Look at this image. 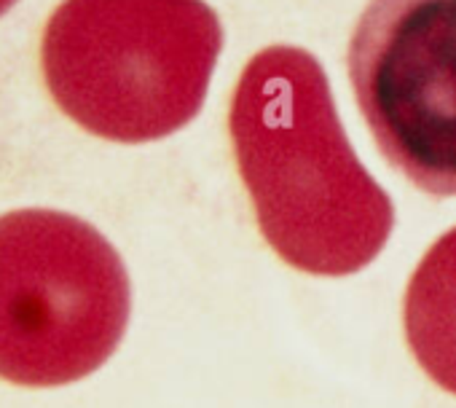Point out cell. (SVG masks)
I'll return each instance as SVG.
<instances>
[{"instance_id": "cell-1", "label": "cell", "mask_w": 456, "mask_h": 408, "mask_svg": "<svg viewBox=\"0 0 456 408\" xmlns=\"http://www.w3.org/2000/svg\"><path fill=\"white\" fill-rule=\"evenodd\" d=\"M228 135L258 229L285 264L346 277L384 250L392 199L352 151L314 54L258 52L237 81Z\"/></svg>"}, {"instance_id": "cell-2", "label": "cell", "mask_w": 456, "mask_h": 408, "mask_svg": "<svg viewBox=\"0 0 456 408\" xmlns=\"http://www.w3.org/2000/svg\"><path fill=\"white\" fill-rule=\"evenodd\" d=\"M223 49L204 0H62L41 68L52 100L81 129L151 143L191 124Z\"/></svg>"}, {"instance_id": "cell-3", "label": "cell", "mask_w": 456, "mask_h": 408, "mask_svg": "<svg viewBox=\"0 0 456 408\" xmlns=\"http://www.w3.org/2000/svg\"><path fill=\"white\" fill-rule=\"evenodd\" d=\"M132 285L116 248L57 210L0 216V379L60 387L121 344Z\"/></svg>"}, {"instance_id": "cell-4", "label": "cell", "mask_w": 456, "mask_h": 408, "mask_svg": "<svg viewBox=\"0 0 456 408\" xmlns=\"http://www.w3.org/2000/svg\"><path fill=\"white\" fill-rule=\"evenodd\" d=\"M346 65L384 159L416 188L456 196V0H370Z\"/></svg>"}, {"instance_id": "cell-5", "label": "cell", "mask_w": 456, "mask_h": 408, "mask_svg": "<svg viewBox=\"0 0 456 408\" xmlns=\"http://www.w3.org/2000/svg\"><path fill=\"white\" fill-rule=\"evenodd\" d=\"M403 325L421 371L456 395V229L419 261L403 301Z\"/></svg>"}, {"instance_id": "cell-6", "label": "cell", "mask_w": 456, "mask_h": 408, "mask_svg": "<svg viewBox=\"0 0 456 408\" xmlns=\"http://www.w3.org/2000/svg\"><path fill=\"white\" fill-rule=\"evenodd\" d=\"M14 4H17V0H0V17H4V14H6V12L14 6Z\"/></svg>"}]
</instances>
